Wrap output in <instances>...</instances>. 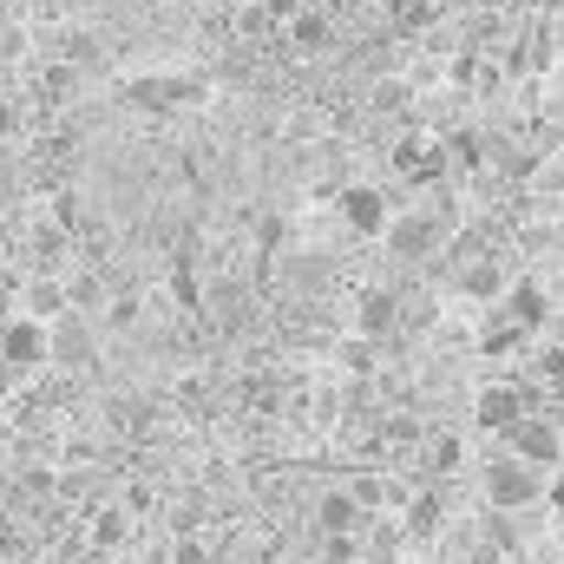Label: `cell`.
<instances>
[{"label":"cell","mask_w":564,"mask_h":564,"mask_svg":"<svg viewBox=\"0 0 564 564\" xmlns=\"http://www.w3.org/2000/svg\"><path fill=\"white\" fill-rule=\"evenodd\" d=\"M552 486H545V473L539 466H525L519 453H506V459H492L486 466V506L492 512H525V506H539Z\"/></svg>","instance_id":"obj_1"},{"label":"cell","mask_w":564,"mask_h":564,"mask_svg":"<svg viewBox=\"0 0 564 564\" xmlns=\"http://www.w3.org/2000/svg\"><path fill=\"white\" fill-rule=\"evenodd\" d=\"M191 99H204V79H191V73H144V79L126 86V106L132 112H177Z\"/></svg>","instance_id":"obj_2"},{"label":"cell","mask_w":564,"mask_h":564,"mask_svg":"<svg viewBox=\"0 0 564 564\" xmlns=\"http://www.w3.org/2000/svg\"><path fill=\"white\" fill-rule=\"evenodd\" d=\"M0 361H13V368H40V361H53V328L33 322V315H13V322L0 328Z\"/></svg>","instance_id":"obj_3"},{"label":"cell","mask_w":564,"mask_h":564,"mask_svg":"<svg viewBox=\"0 0 564 564\" xmlns=\"http://www.w3.org/2000/svg\"><path fill=\"white\" fill-rule=\"evenodd\" d=\"M341 217H348V230H361V237H388V224H394V210H388V197H381L375 184H348V191H341Z\"/></svg>","instance_id":"obj_4"},{"label":"cell","mask_w":564,"mask_h":564,"mask_svg":"<svg viewBox=\"0 0 564 564\" xmlns=\"http://www.w3.org/2000/svg\"><path fill=\"white\" fill-rule=\"evenodd\" d=\"M93 355H99L93 322H86L79 308H66V315L53 322V361H59V368H93Z\"/></svg>","instance_id":"obj_5"},{"label":"cell","mask_w":564,"mask_h":564,"mask_svg":"<svg viewBox=\"0 0 564 564\" xmlns=\"http://www.w3.org/2000/svg\"><path fill=\"white\" fill-rule=\"evenodd\" d=\"M506 440H512V453H519L525 466H558V453H564L558 426H552V421H539V414H525V421L512 426Z\"/></svg>","instance_id":"obj_6"},{"label":"cell","mask_w":564,"mask_h":564,"mask_svg":"<svg viewBox=\"0 0 564 564\" xmlns=\"http://www.w3.org/2000/svg\"><path fill=\"white\" fill-rule=\"evenodd\" d=\"M473 421L486 426V433H512V426L525 421V394H519V388H486V394L473 401Z\"/></svg>","instance_id":"obj_7"},{"label":"cell","mask_w":564,"mask_h":564,"mask_svg":"<svg viewBox=\"0 0 564 564\" xmlns=\"http://www.w3.org/2000/svg\"><path fill=\"white\" fill-rule=\"evenodd\" d=\"M433 243H440V224H433V217H394V224H388V257L421 263Z\"/></svg>","instance_id":"obj_8"},{"label":"cell","mask_w":564,"mask_h":564,"mask_svg":"<svg viewBox=\"0 0 564 564\" xmlns=\"http://www.w3.org/2000/svg\"><path fill=\"white\" fill-rule=\"evenodd\" d=\"M506 315L519 322V328H545L552 322V295H545V282H512V295H506Z\"/></svg>","instance_id":"obj_9"},{"label":"cell","mask_w":564,"mask_h":564,"mask_svg":"<svg viewBox=\"0 0 564 564\" xmlns=\"http://www.w3.org/2000/svg\"><path fill=\"white\" fill-rule=\"evenodd\" d=\"M66 308H73L66 282H26V315H33V322H59Z\"/></svg>","instance_id":"obj_10"},{"label":"cell","mask_w":564,"mask_h":564,"mask_svg":"<svg viewBox=\"0 0 564 564\" xmlns=\"http://www.w3.org/2000/svg\"><path fill=\"white\" fill-rule=\"evenodd\" d=\"M394 322H401V302H394V295H381V289H368V295H361V335H368V341H381Z\"/></svg>","instance_id":"obj_11"},{"label":"cell","mask_w":564,"mask_h":564,"mask_svg":"<svg viewBox=\"0 0 564 564\" xmlns=\"http://www.w3.org/2000/svg\"><path fill=\"white\" fill-rule=\"evenodd\" d=\"M289 40H295L302 53H322V46H328V20H322V13H295V26H289Z\"/></svg>","instance_id":"obj_12"},{"label":"cell","mask_w":564,"mask_h":564,"mask_svg":"<svg viewBox=\"0 0 564 564\" xmlns=\"http://www.w3.org/2000/svg\"><path fill=\"white\" fill-rule=\"evenodd\" d=\"M322 525H328V532H348V525H355V492H328V499H322Z\"/></svg>","instance_id":"obj_13"},{"label":"cell","mask_w":564,"mask_h":564,"mask_svg":"<svg viewBox=\"0 0 564 564\" xmlns=\"http://www.w3.org/2000/svg\"><path fill=\"white\" fill-rule=\"evenodd\" d=\"M459 289H466V295H499L506 276H499V263H473V270L459 276Z\"/></svg>","instance_id":"obj_14"},{"label":"cell","mask_w":564,"mask_h":564,"mask_svg":"<svg viewBox=\"0 0 564 564\" xmlns=\"http://www.w3.org/2000/svg\"><path fill=\"white\" fill-rule=\"evenodd\" d=\"M66 295H73V308L86 315V308H99V295H106V289H99V276H73V282H66Z\"/></svg>","instance_id":"obj_15"},{"label":"cell","mask_w":564,"mask_h":564,"mask_svg":"<svg viewBox=\"0 0 564 564\" xmlns=\"http://www.w3.org/2000/svg\"><path fill=\"white\" fill-rule=\"evenodd\" d=\"M171 295H177L184 308H197V276H191V270H177V276H171Z\"/></svg>","instance_id":"obj_16"},{"label":"cell","mask_w":564,"mask_h":564,"mask_svg":"<svg viewBox=\"0 0 564 564\" xmlns=\"http://www.w3.org/2000/svg\"><path fill=\"white\" fill-rule=\"evenodd\" d=\"M433 519H440V506H433V499H421V506H414V532H433Z\"/></svg>","instance_id":"obj_17"},{"label":"cell","mask_w":564,"mask_h":564,"mask_svg":"<svg viewBox=\"0 0 564 564\" xmlns=\"http://www.w3.org/2000/svg\"><path fill=\"white\" fill-rule=\"evenodd\" d=\"M119 532H126V519H119V512H106V519H99V545H112Z\"/></svg>","instance_id":"obj_18"},{"label":"cell","mask_w":564,"mask_h":564,"mask_svg":"<svg viewBox=\"0 0 564 564\" xmlns=\"http://www.w3.org/2000/svg\"><path fill=\"white\" fill-rule=\"evenodd\" d=\"M13 46H20V33H13V26L0 20V59H13Z\"/></svg>","instance_id":"obj_19"},{"label":"cell","mask_w":564,"mask_h":564,"mask_svg":"<svg viewBox=\"0 0 564 564\" xmlns=\"http://www.w3.org/2000/svg\"><path fill=\"white\" fill-rule=\"evenodd\" d=\"M13 126H20V112H13V106L0 99V139H13Z\"/></svg>","instance_id":"obj_20"},{"label":"cell","mask_w":564,"mask_h":564,"mask_svg":"<svg viewBox=\"0 0 564 564\" xmlns=\"http://www.w3.org/2000/svg\"><path fill=\"white\" fill-rule=\"evenodd\" d=\"M270 13H276V20H295V0H270Z\"/></svg>","instance_id":"obj_21"},{"label":"cell","mask_w":564,"mask_h":564,"mask_svg":"<svg viewBox=\"0 0 564 564\" xmlns=\"http://www.w3.org/2000/svg\"><path fill=\"white\" fill-rule=\"evenodd\" d=\"M545 499H552V506H558V512H564V473H558V479H552V492H545Z\"/></svg>","instance_id":"obj_22"},{"label":"cell","mask_w":564,"mask_h":564,"mask_svg":"<svg viewBox=\"0 0 564 564\" xmlns=\"http://www.w3.org/2000/svg\"><path fill=\"white\" fill-rule=\"evenodd\" d=\"M0 315H7V302H0ZM0 328H7V322H0Z\"/></svg>","instance_id":"obj_23"}]
</instances>
